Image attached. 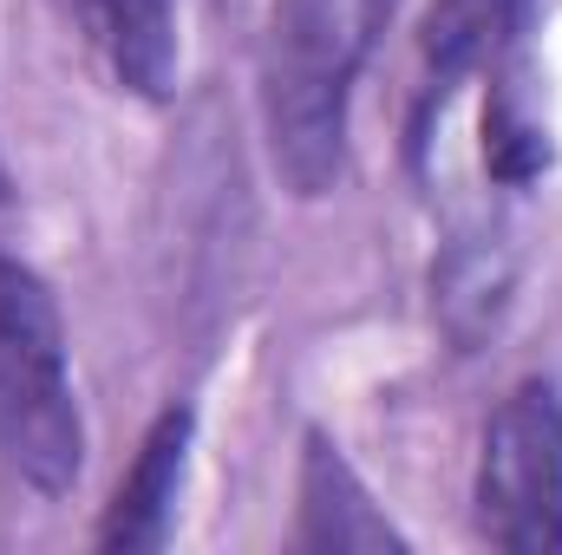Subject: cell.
I'll return each instance as SVG.
<instances>
[{
  "mask_svg": "<svg viewBox=\"0 0 562 555\" xmlns=\"http://www.w3.org/2000/svg\"><path fill=\"white\" fill-rule=\"evenodd\" d=\"M393 0H276L256 53V105L276 177L294 196H327L347 163L353 86L386 33Z\"/></svg>",
  "mask_w": 562,
  "mask_h": 555,
  "instance_id": "obj_1",
  "label": "cell"
},
{
  "mask_svg": "<svg viewBox=\"0 0 562 555\" xmlns=\"http://www.w3.org/2000/svg\"><path fill=\"white\" fill-rule=\"evenodd\" d=\"M471 510L497 550H562V393L550 380H517L484 418Z\"/></svg>",
  "mask_w": 562,
  "mask_h": 555,
  "instance_id": "obj_3",
  "label": "cell"
},
{
  "mask_svg": "<svg viewBox=\"0 0 562 555\" xmlns=\"http://www.w3.org/2000/svg\"><path fill=\"white\" fill-rule=\"evenodd\" d=\"M301 550H406V536L393 530V517L373 503V490L360 484V471L340 457V444L327 431L301 438Z\"/></svg>",
  "mask_w": 562,
  "mask_h": 555,
  "instance_id": "obj_7",
  "label": "cell"
},
{
  "mask_svg": "<svg viewBox=\"0 0 562 555\" xmlns=\"http://www.w3.org/2000/svg\"><path fill=\"white\" fill-rule=\"evenodd\" d=\"M537 0H431L419 20V86H413V118H406V157L419 163L431 125L445 118L451 92L464 79H484L510 53L530 46Z\"/></svg>",
  "mask_w": 562,
  "mask_h": 555,
  "instance_id": "obj_4",
  "label": "cell"
},
{
  "mask_svg": "<svg viewBox=\"0 0 562 555\" xmlns=\"http://www.w3.org/2000/svg\"><path fill=\"white\" fill-rule=\"evenodd\" d=\"M13 203V177H7V157H0V209Z\"/></svg>",
  "mask_w": 562,
  "mask_h": 555,
  "instance_id": "obj_10",
  "label": "cell"
},
{
  "mask_svg": "<svg viewBox=\"0 0 562 555\" xmlns=\"http://www.w3.org/2000/svg\"><path fill=\"white\" fill-rule=\"evenodd\" d=\"M0 464L33 497H66L86 471V418L66 373L53 287L0 249Z\"/></svg>",
  "mask_w": 562,
  "mask_h": 555,
  "instance_id": "obj_2",
  "label": "cell"
},
{
  "mask_svg": "<svg viewBox=\"0 0 562 555\" xmlns=\"http://www.w3.org/2000/svg\"><path fill=\"white\" fill-rule=\"evenodd\" d=\"M477 132H484V138H477L484 170H491V183H504V190H524V183H537V177L557 163L550 118H543V105H537L530 46L484 72V118H477Z\"/></svg>",
  "mask_w": 562,
  "mask_h": 555,
  "instance_id": "obj_8",
  "label": "cell"
},
{
  "mask_svg": "<svg viewBox=\"0 0 562 555\" xmlns=\"http://www.w3.org/2000/svg\"><path fill=\"white\" fill-rule=\"evenodd\" d=\"M190 438H196V412L190 406H164V412L150 418L132 471L119 477V490L105 503L99 550H164L170 543L183 471H190Z\"/></svg>",
  "mask_w": 562,
  "mask_h": 555,
  "instance_id": "obj_5",
  "label": "cell"
},
{
  "mask_svg": "<svg viewBox=\"0 0 562 555\" xmlns=\"http://www.w3.org/2000/svg\"><path fill=\"white\" fill-rule=\"evenodd\" d=\"M510 294H517V256L504 236H484V229L451 236L445 256L431 262V307L458 347H477L484 333H497Z\"/></svg>",
  "mask_w": 562,
  "mask_h": 555,
  "instance_id": "obj_9",
  "label": "cell"
},
{
  "mask_svg": "<svg viewBox=\"0 0 562 555\" xmlns=\"http://www.w3.org/2000/svg\"><path fill=\"white\" fill-rule=\"evenodd\" d=\"M86 46L132 99H170L177 86V7L170 0H59Z\"/></svg>",
  "mask_w": 562,
  "mask_h": 555,
  "instance_id": "obj_6",
  "label": "cell"
}]
</instances>
